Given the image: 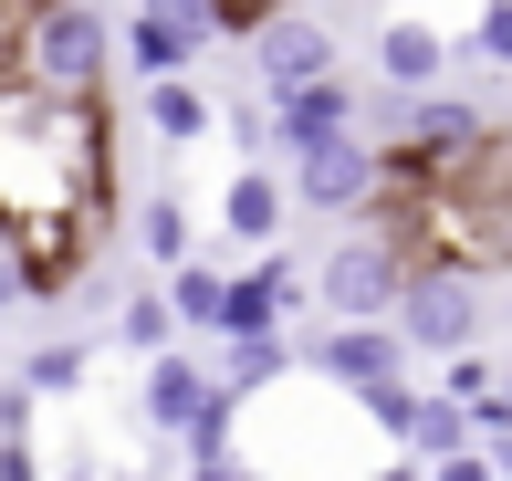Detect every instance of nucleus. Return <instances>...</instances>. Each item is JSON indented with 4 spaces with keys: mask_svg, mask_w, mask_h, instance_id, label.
<instances>
[{
    "mask_svg": "<svg viewBox=\"0 0 512 481\" xmlns=\"http://www.w3.org/2000/svg\"><path fill=\"white\" fill-rule=\"evenodd\" d=\"M377 210H398L418 262L512 272V116H492L481 136H460V147H439V157H418Z\"/></svg>",
    "mask_w": 512,
    "mask_h": 481,
    "instance_id": "f257e3e1",
    "label": "nucleus"
},
{
    "mask_svg": "<svg viewBox=\"0 0 512 481\" xmlns=\"http://www.w3.org/2000/svg\"><path fill=\"white\" fill-rule=\"evenodd\" d=\"M105 105L63 95V84L11 74L0 84V231L11 220H63L105 210Z\"/></svg>",
    "mask_w": 512,
    "mask_h": 481,
    "instance_id": "f03ea898",
    "label": "nucleus"
},
{
    "mask_svg": "<svg viewBox=\"0 0 512 481\" xmlns=\"http://www.w3.org/2000/svg\"><path fill=\"white\" fill-rule=\"evenodd\" d=\"M408 272H418V241L398 231V210H366L314 262V314H398Z\"/></svg>",
    "mask_w": 512,
    "mask_h": 481,
    "instance_id": "7ed1b4c3",
    "label": "nucleus"
},
{
    "mask_svg": "<svg viewBox=\"0 0 512 481\" xmlns=\"http://www.w3.org/2000/svg\"><path fill=\"white\" fill-rule=\"evenodd\" d=\"M11 74L63 84V95H105V74H115V21L95 11V0H42V11L11 21Z\"/></svg>",
    "mask_w": 512,
    "mask_h": 481,
    "instance_id": "20e7f679",
    "label": "nucleus"
},
{
    "mask_svg": "<svg viewBox=\"0 0 512 481\" xmlns=\"http://www.w3.org/2000/svg\"><path fill=\"white\" fill-rule=\"evenodd\" d=\"M283 189H293V210H304V220H366V210L387 199V147H377L366 126L314 136V147L283 157Z\"/></svg>",
    "mask_w": 512,
    "mask_h": 481,
    "instance_id": "39448f33",
    "label": "nucleus"
},
{
    "mask_svg": "<svg viewBox=\"0 0 512 481\" xmlns=\"http://www.w3.org/2000/svg\"><path fill=\"white\" fill-rule=\"evenodd\" d=\"M293 366L324 377L335 398H356V387H377V377L408 366V335H398V314H324L304 346H293Z\"/></svg>",
    "mask_w": 512,
    "mask_h": 481,
    "instance_id": "423d86ee",
    "label": "nucleus"
},
{
    "mask_svg": "<svg viewBox=\"0 0 512 481\" xmlns=\"http://www.w3.org/2000/svg\"><path fill=\"white\" fill-rule=\"evenodd\" d=\"M398 335H408V356H460V346H481V272L418 262L408 293H398Z\"/></svg>",
    "mask_w": 512,
    "mask_h": 481,
    "instance_id": "0eeeda50",
    "label": "nucleus"
},
{
    "mask_svg": "<svg viewBox=\"0 0 512 481\" xmlns=\"http://www.w3.org/2000/svg\"><path fill=\"white\" fill-rule=\"evenodd\" d=\"M220 398V366L199 356V335H178V346L136 356V419L157 429V440H178V429H199V408Z\"/></svg>",
    "mask_w": 512,
    "mask_h": 481,
    "instance_id": "6e6552de",
    "label": "nucleus"
},
{
    "mask_svg": "<svg viewBox=\"0 0 512 481\" xmlns=\"http://www.w3.org/2000/svg\"><path fill=\"white\" fill-rule=\"evenodd\" d=\"M314 74H335V21L272 0V11L251 21V84H262V95H283V84H314Z\"/></svg>",
    "mask_w": 512,
    "mask_h": 481,
    "instance_id": "1a4fd4ad",
    "label": "nucleus"
},
{
    "mask_svg": "<svg viewBox=\"0 0 512 481\" xmlns=\"http://www.w3.org/2000/svg\"><path fill=\"white\" fill-rule=\"evenodd\" d=\"M345 126H366V95L345 84V63H335V74H314V84H283V95H272V157L314 147V136H345Z\"/></svg>",
    "mask_w": 512,
    "mask_h": 481,
    "instance_id": "9d476101",
    "label": "nucleus"
},
{
    "mask_svg": "<svg viewBox=\"0 0 512 481\" xmlns=\"http://www.w3.org/2000/svg\"><path fill=\"white\" fill-rule=\"evenodd\" d=\"M283 220H293V189H283V178L262 168V157H241V168L220 178V231L262 251V241H283Z\"/></svg>",
    "mask_w": 512,
    "mask_h": 481,
    "instance_id": "9b49d317",
    "label": "nucleus"
},
{
    "mask_svg": "<svg viewBox=\"0 0 512 481\" xmlns=\"http://www.w3.org/2000/svg\"><path fill=\"white\" fill-rule=\"evenodd\" d=\"M377 74L398 84V95L439 84V74H450V32H439V21H418V11H398V21L377 32Z\"/></svg>",
    "mask_w": 512,
    "mask_h": 481,
    "instance_id": "f8f14e48",
    "label": "nucleus"
},
{
    "mask_svg": "<svg viewBox=\"0 0 512 481\" xmlns=\"http://www.w3.org/2000/svg\"><path fill=\"white\" fill-rule=\"evenodd\" d=\"M147 95V136L157 147H199V136H220V95H199L189 74H157V84H136Z\"/></svg>",
    "mask_w": 512,
    "mask_h": 481,
    "instance_id": "ddd939ff",
    "label": "nucleus"
},
{
    "mask_svg": "<svg viewBox=\"0 0 512 481\" xmlns=\"http://www.w3.org/2000/svg\"><path fill=\"white\" fill-rule=\"evenodd\" d=\"M481 429H471V398H450V387H418V408H408V429H398V450L408 461H450V450H471Z\"/></svg>",
    "mask_w": 512,
    "mask_h": 481,
    "instance_id": "4468645a",
    "label": "nucleus"
},
{
    "mask_svg": "<svg viewBox=\"0 0 512 481\" xmlns=\"http://www.w3.org/2000/svg\"><path fill=\"white\" fill-rule=\"evenodd\" d=\"M199 346H220L209 366H220L230 398H251V387H272V377H293V335H283V325H272V335H199Z\"/></svg>",
    "mask_w": 512,
    "mask_h": 481,
    "instance_id": "2eb2a0df",
    "label": "nucleus"
},
{
    "mask_svg": "<svg viewBox=\"0 0 512 481\" xmlns=\"http://www.w3.org/2000/svg\"><path fill=\"white\" fill-rule=\"evenodd\" d=\"M157 293H168V314H178V335H220V304H230V272L220 262H168L157 272Z\"/></svg>",
    "mask_w": 512,
    "mask_h": 481,
    "instance_id": "dca6fc26",
    "label": "nucleus"
},
{
    "mask_svg": "<svg viewBox=\"0 0 512 481\" xmlns=\"http://www.w3.org/2000/svg\"><path fill=\"white\" fill-rule=\"evenodd\" d=\"M136 251H147L157 272H168V262H189V251H199V220L178 210L168 189H157V199H136Z\"/></svg>",
    "mask_w": 512,
    "mask_h": 481,
    "instance_id": "f3484780",
    "label": "nucleus"
},
{
    "mask_svg": "<svg viewBox=\"0 0 512 481\" xmlns=\"http://www.w3.org/2000/svg\"><path fill=\"white\" fill-rule=\"evenodd\" d=\"M84 377H95V346H74V335L21 356V387H32V398H84Z\"/></svg>",
    "mask_w": 512,
    "mask_h": 481,
    "instance_id": "a211bd4d",
    "label": "nucleus"
},
{
    "mask_svg": "<svg viewBox=\"0 0 512 481\" xmlns=\"http://www.w3.org/2000/svg\"><path fill=\"white\" fill-rule=\"evenodd\" d=\"M115 346L126 356H157V346H178V314H168V293H126V304H115Z\"/></svg>",
    "mask_w": 512,
    "mask_h": 481,
    "instance_id": "6ab92c4d",
    "label": "nucleus"
},
{
    "mask_svg": "<svg viewBox=\"0 0 512 481\" xmlns=\"http://www.w3.org/2000/svg\"><path fill=\"white\" fill-rule=\"evenodd\" d=\"M356 408H366V419H377V440L398 450V429H408V408H418V377H408V366H398V377H377V387H356Z\"/></svg>",
    "mask_w": 512,
    "mask_h": 481,
    "instance_id": "aec40b11",
    "label": "nucleus"
},
{
    "mask_svg": "<svg viewBox=\"0 0 512 481\" xmlns=\"http://www.w3.org/2000/svg\"><path fill=\"white\" fill-rule=\"evenodd\" d=\"M471 63H492V74H512V0H481V21H471V42H460Z\"/></svg>",
    "mask_w": 512,
    "mask_h": 481,
    "instance_id": "412c9836",
    "label": "nucleus"
},
{
    "mask_svg": "<svg viewBox=\"0 0 512 481\" xmlns=\"http://www.w3.org/2000/svg\"><path fill=\"white\" fill-rule=\"evenodd\" d=\"M439 387H450V398H492V387H502V356H481V346L439 356Z\"/></svg>",
    "mask_w": 512,
    "mask_h": 481,
    "instance_id": "4be33fe9",
    "label": "nucleus"
},
{
    "mask_svg": "<svg viewBox=\"0 0 512 481\" xmlns=\"http://www.w3.org/2000/svg\"><path fill=\"white\" fill-rule=\"evenodd\" d=\"M220 136L241 157H272V105H220Z\"/></svg>",
    "mask_w": 512,
    "mask_h": 481,
    "instance_id": "5701e85b",
    "label": "nucleus"
},
{
    "mask_svg": "<svg viewBox=\"0 0 512 481\" xmlns=\"http://www.w3.org/2000/svg\"><path fill=\"white\" fill-rule=\"evenodd\" d=\"M32 387H21V366H11V377H0V440H32Z\"/></svg>",
    "mask_w": 512,
    "mask_h": 481,
    "instance_id": "b1692460",
    "label": "nucleus"
},
{
    "mask_svg": "<svg viewBox=\"0 0 512 481\" xmlns=\"http://www.w3.org/2000/svg\"><path fill=\"white\" fill-rule=\"evenodd\" d=\"M32 304V272H21V251H11V231H0V325Z\"/></svg>",
    "mask_w": 512,
    "mask_h": 481,
    "instance_id": "393cba45",
    "label": "nucleus"
},
{
    "mask_svg": "<svg viewBox=\"0 0 512 481\" xmlns=\"http://www.w3.org/2000/svg\"><path fill=\"white\" fill-rule=\"evenodd\" d=\"M429 481H502V471H492V450L471 440V450H450V461H429Z\"/></svg>",
    "mask_w": 512,
    "mask_h": 481,
    "instance_id": "a878e982",
    "label": "nucleus"
},
{
    "mask_svg": "<svg viewBox=\"0 0 512 481\" xmlns=\"http://www.w3.org/2000/svg\"><path fill=\"white\" fill-rule=\"evenodd\" d=\"M178 481H262V471H251V461H230V450H209V461H189Z\"/></svg>",
    "mask_w": 512,
    "mask_h": 481,
    "instance_id": "bb28decb",
    "label": "nucleus"
},
{
    "mask_svg": "<svg viewBox=\"0 0 512 481\" xmlns=\"http://www.w3.org/2000/svg\"><path fill=\"white\" fill-rule=\"evenodd\" d=\"M0 481H42V450L32 440H0Z\"/></svg>",
    "mask_w": 512,
    "mask_h": 481,
    "instance_id": "cd10ccee",
    "label": "nucleus"
},
{
    "mask_svg": "<svg viewBox=\"0 0 512 481\" xmlns=\"http://www.w3.org/2000/svg\"><path fill=\"white\" fill-rule=\"evenodd\" d=\"M53 481H105V461H95V450H74V461H63Z\"/></svg>",
    "mask_w": 512,
    "mask_h": 481,
    "instance_id": "c85d7f7f",
    "label": "nucleus"
},
{
    "mask_svg": "<svg viewBox=\"0 0 512 481\" xmlns=\"http://www.w3.org/2000/svg\"><path fill=\"white\" fill-rule=\"evenodd\" d=\"M377 481H429V461H408V450H398V461H387Z\"/></svg>",
    "mask_w": 512,
    "mask_h": 481,
    "instance_id": "c756f323",
    "label": "nucleus"
},
{
    "mask_svg": "<svg viewBox=\"0 0 512 481\" xmlns=\"http://www.w3.org/2000/svg\"><path fill=\"white\" fill-rule=\"evenodd\" d=\"M481 450H492V471L512 481V429H492V440H481Z\"/></svg>",
    "mask_w": 512,
    "mask_h": 481,
    "instance_id": "7c9ffc66",
    "label": "nucleus"
},
{
    "mask_svg": "<svg viewBox=\"0 0 512 481\" xmlns=\"http://www.w3.org/2000/svg\"><path fill=\"white\" fill-rule=\"evenodd\" d=\"M21 11H42V0H0V32H11V21H21Z\"/></svg>",
    "mask_w": 512,
    "mask_h": 481,
    "instance_id": "2f4dec72",
    "label": "nucleus"
},
{
    "mask_svg": "<svg viewBox=\"0 0 512 481\" xmlns=\"http://www.w3.org/2000/svg\"><path fill=\"white\" fill-rule=\"evenodd\" d=\"M105 481H147V471H105Z\"/></svg>",
    "mask_w": 512,
    "mask_h": 481,
    "instance_id": "473e14b6",
    "label": "nucleus"
}]
</instances>
